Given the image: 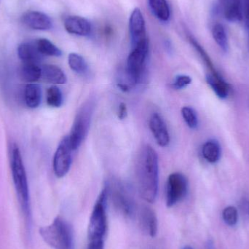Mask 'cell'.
Segmentation results:
<instances>
[{"mask_svg":"<svg viewBox=\"0 0 249 249\" xmlns=\"http://www.w3.org/2000/svg\"><path fill=\"white\" fill-rule=\"evenodd\" d=\"M127 107L124 103H121L118 108V118L120 120H124L127 117Z\"/></svg>","mask_w":249,"mask_h":249,"instance_id":"obj_31","label":"cell"},{"mask_svg":"<svg viewBox=\"0 0 249 249\" xmlns=\"http://www.w3.org/2000/svg\"><path fill=\"white\" fill-rule=\"evenodd\" d=\"M247 213H248L249 216V201L247 202Z\"/></svg>","mask_w":249,"mask_h":249,"instance_id":"obj_33","label":"cell"},{"mask_svg":"<svg viewBox=\"0 0 249 249\" xmlns=\"http://www.w3.org/2000/svg\"><path fill=\"white\" fill-rule=\"evenodd\" d=\"M39 235L53 249H74V233L70 224L61 216L39 229Z\"/></svg>","mask_w":249,"mask_h":249,"instance_id":"obj_3","label":"cell"},{"mask_svg":"<svg viewBox=\"0 0 249 249\" xmlns=\"http://www.w3.org/2000/svg\"><path fill=\"white\" fill-rule=\"evenodd\" d=\"M88 249H105V241H89Z\"/></svg>","mask_w":249,"mask_h":249,"instance_id":"obj_32","label":"cell"},{"mask_svg":"<svg viewBox=\"0 0 249 249\" xmlns=\"http://www.w3.org/2000/svg\"><path fill=\"white\" fill-rule=\"evenodd\" d=\"M206 81L215 92L218 97L225 99L229 94V86L220 77L219 74H209L206 76Z\"/></svg>","mask_w":249,"mask_h":249,"instance_id":"obj_19","label":"cell"},{"mask_svg":"<svg viewBox=\"0 0 249 249\" xmlns=\"http://www.w3.org/2000/svg\"><path fill=\"white\" fill-rule=\"evenodd\" d=\"M136 173L141 197L148 203H153L158 195L159 165L158 153L149 145L143 146L139 154Z\"/></svg>","mask_w":249,"mask_h":249,"instance_id":"obj_1","label":"cell"},{"mask_svg":"<svg viewBox=\"0 0 249 249\" xmlns=\"http://www.w3.org/2000/svg\"><path fill=\"white\" fill-rule=\"evenodd\" d=\"M47 104L52 107L58 108L62 105L63 96L59 88L53 86L48 89L46 96Z\"/></svg>","mask_w":249,"mask_h":249,"instance_id":"obj_26","label":"cell"},{"mask_svg":"<svg viewBox=\"0 0 249 249\" xmlns=\"http://www.w3.org/2000/svg\"><path fill=\"white\" fill-rule=\"evenodd\" d=\"M25 102L30 109H36L42 101L41 87L36 83H29L26 86L24 92Z\"/></svg>","mask_w":249,"mask_h":249,"instance_id":"obj_17","label":"cell"},{"mask_svg":"<svg viewBox=\"0 0 249 249\" xmlns=\"http://www.w3.org/2000/svg\"><path fill=\"white\" fill-rule=\"evenodd\" d=\"M64 27L68 33L77 36H87L91 33L90 22L80 16H72L66 18Z\"/></svg>","mask_w":249,"mask_h":249,"instance_id":"obj_13","label":"cell"},{"mask_svg":"<svg viewBox=\"0 0 249 249\" xmlns=\"http://www.w3.org/2000/svg\"><path fill=\"white\" fill-rule=\"evenodd\" d=\"M21 22L26 27L33 30L47 31L53 27L51 18L39 11H29L24 13L22 16Z\"/></svg>","mask_w":249,"mask_h":249,"instance_id":"obj_11","label":"cell"},{"mask_svg":"<svg viewBox=\"0 0 249 249\" xmlns=\"http://www.w3.org/2000/svg\"><path fill=\"white\" fill-rule=\"evenodd\" d=\"M107 190L105 187L96 200L90 216L88 229L89 241H105L107 232Z\"/></svg>","mask_w":249,"mask_h":249,"instance_id":"obj_4","label":"cell"},{"mask_svg":"<svg viewBox=\"0 0 249 249\" xmlns=\"http://www.w3.org/2000/svg\"><path fill=\"white\" fill-rule=\"evenodd\" d=\"M228 1H234V2H241V0H228Z\"/></svg>","mask_w":249,"mask_h":249,"instance_id":"obj_35","label":"cell"},{"mask_svg":"<svg viewBox=\"0 0 249 249\" xmlns=\"http://www.w3.org/2000/svg\"><path fill=\"white\" fill-rule=\"evenodd\" d=\"M94 108V102L89 100L83 104L79 109L73 123L70 136H68L72 150L78 149L87 136Z\"/></svg>","mask_w":249,"mask_h":249,"instance_id":"obj_5","label":"cell"},{"mask_svg":"<svg viewBox=\"0 0 249 249\" xmlns=\"http://www.w3.org/2000/svg\"><path fill=\"white\" fill-rule=\"evenodd\" d=\"M224 14L225 18L231 22H239L244 18L242 3L225 0Z\"/></svg>","mask_w":249,"mask_h":249,"instance_id":"obj_21","label":"cell"},{"mask_svg":"<svg viewBox=\"0 0 249 249\" xmlns=\"http://www.w3.org/2000/svg\"><path fill=\"white\" fill-rule=\"evenodd\" d=\"M222 218L227 225L231 227L235 226L238 222V214L236 208L234 206H228L224 209L222 212Z\"/></svg>","mask_w":249,"mask_h":249,"instance_id":"obj_29","label":"cell"},{"mask_svg":"<svg viewBox=\"0 0 249 249\" xmlns=\"http://www.w3.org/2000/svg\"><path fill=\"white\" fill-rule=\"evenodd\" d=\"M191 82L192 78L190 76L178 75L176 77L175 80H174V87L176 89L180 90V89L187 87L191 83Z\"/></svg>","mask_w":249,"mask_h":249,"instance_id":"obj_30","label":"cell"},{"mask_svg":"<svg viewBox=\"0 0 249 249\" xmlns=\"http://www.w3.org/2000/svg\"><path fill=\"white\" fill-rule=\"evenodd\" d=\"M20 78L29 83H35L40 80L42 69L39 64H23L20 70Z\"/></svg>","mask_w":249,"mask_h":249,"instance_id":"obj_20","label":"cell"},{"mask_svg":"<svg viewBox=\"0 0 249 249\" xmlns=\"http://www.w3.org/2000/svg\"><path fill=\"white\" fill-rule=\"evenodd\" d=\"M190 42H191L192 45H193L195 48H196V51L198 52V53L200 54L201 58H203L204 62L206 63L207 67H209V70L212 71V74H219V73L216 71L215 70L214 67H213V63H212V60H211L210 57L208 55L207 53L205 51V50L202 48L201 45L194 39V38L192 37V36H190Z\"/></svg>","mask_w":249,"mask_h":249,"instance_id":"obj_28","label":"cell"},{"mask_svg":"<svg viewBox=\"0 0 249 249\" xmlns=\"http://www.w3.org/2000/svg\"><path fill=\"white\" fill-rule=\"evenodd\" d=\"M183 249H194L193 248V247H190V246H186V247H184Z\"/></svg>","mask_w":249,"mask_h":249,"instance_id":"obj_34","label":"cell"},{"mask_svg":"<svg viewBox=\"0 0 249 249\" xmlns=\"http://www.w3.org/2000/svg\"><path fill=\"white\" fill-rule=\"evenodd\" d=\"M188 191V181L184 174L173 173L168 177L165 200L168 208L173 207L186 197Z\"/></svg>","mask_w":249,"mask_h":249,"instance_id":"obj_8","label":"cell"},{"mask_svg":"<svg viewBox=\"0 0 249 249\" xmlns=\"http://www.w3.org/2000/svg\"><path fill=\"white\" fill-rule=\"evenodd\" d=\"M129 31L132 48L147 42L144 18L142 10L139 7L135 8L130 15L129 19Z\"/></svg>","mask_w":249,"mask_h":249,"instance_id":"obj_10","label":"cell"},{"mask_svg":"<svg viewBox=\"0 0 249 249\" xmlns=\"http://www.w3.org/2000/svg\"><path fill=\"white\" fill-rule=\"evenodd\" d=\"M149 53V41L132 48L127 61V83L134 87L140 81Z\"/></svg>","mask_w":249,"mask_h":249,"instance_id":"obj_7","label":"cell"},{"mask_svg":"<svg viewBox=\"0 0 249 249\" xmlns=\"http://www.w3.org/2000/svg\"><path fill=\"white\" fill-rule=\"evenodd\" d=\"M18 55L23 64H39L43 59L36 42H23L18 48Z\"/></svg>","mask_w":249,"mask_h":249,"instance_id":"obj_15","label":"cell"},{"mask_svg":"<svg viewBox=\"0 0 249 249\" xmlns=\"http://www.w3.org/2000/svg\"><path fill=\"white\" fill-rule=\"evenodd\" d=\"M105 187L115 209L124 217H131L134 213V201L127 187L118 181H110Z\"/></svg>","mask_w":249,"mask_h":249,"instance_id":"obj_6","label":"cell"},{"mask_svg":"<svg viewBox=\"0 0 249 249\" xmlns=\"http://www.w3.org/2000/svg\"><path fill=\"white\" fill-rule=\"evenodd\" d=\"M36 47L42 55L46 56L59 57L62 55L61 50L54 45L49 39L41 38L36 41Z\"/></svg>","mask_w":249,"mask_h":249,"instance_id":"obj_23","label":"cell"},{"mask_svg":"<svg viewBox=\"0 0 249 249\" xmlns=\"http://www.w3.org/2000/svg\"><path fill=\"white\" fill-rule=\"evenodd\" d=\"M41 79L47 83L54 85H63L67 82V76L63 70L55 65H44Z\"/></svg>","mask_w":249,"mask_h":249,"instance_id":"obj_16","label":"cell"},{"mask_svg":"<svg viewBox=\"0 0 249 249\" xmlns=\"http://www.w3.org/2000/svg\"><path fill=\"white\" fill-rule=\"evenodd\" d=\"M203 158L211 163H215L221 156V149L218 142L211 140L206 142L202 149Z\"/></svg>","mask_w":249,"mask_h":249,"instance_id":"obj_22","label":"cell"},{"mask_svg":"<svg viewBox=\"0 0 249 249\" xmlns=\"http://www.w3.org/2000/svg\"><path fill=\"white\" fill-rule=\"evenodd\" d=\"M10 165L13 184L17 195L19 205L23 214L27 228H30L32 222V209H31L30 194L27 175L23 164L20 149L17 144L12 146L10 155Z\"/></svg>","mask_w":249,"mask_h":249,"instance_id":"obj_2","label":"cell"},{"mask_svg":"<svg viewBox=\"0 0 249 249\" xmlns=\"http://www.w3.org/2000/svg\"><path fill=\"white\" fill-rule=\"evenodd\" d=\"M212 35L219 48L224 52H228L229 49V42H228V35L223 25L220 23L214 25L212 29Z\"/></svg>","mask_w":249,"mask_h":249,"instance_id":"obj_24","label":"cell"},{"mask_svg":"<svg viewBox=\"0 0 249 249\" xmlns=\"http://www.w3.org/2000/svg\"><path fill=\"white\" fill-rule=\"evenodd\" d=\"M181 115L189 127L192 129L197 127L198 124V119H197L196 111L193 108L190 107H184L181 109Z\"/></svg>","mask_w":249,"mask_h":249,"instance_id":"obj_27","label":"cell"},{"mask_svg":"<svg viewBox=\"0 0 249 249\" xmlns=\"http://www.w3.org/2000/svg\"><path fill=\"white\" fill-rule=\"evenodd\" d=\"M68 63L71 70L78 74H84L87 71L88 64L82 55L75 53H71L69 55Z\"/></svg>","mask_w":249,"mask_h":249,"instance_id":"obj_25","label":"cell"},{"mask_svg":"<svg viewBox=\"0 0 249 249\" xmlns=\"http://www.w3.org/2000/svg\"><path fill=\"white\" fill-rule=\"evenodd\" d=\"M149 128L159 146L165 147L169 144L170 136L168 127L159 114H152L149 119Z\"/></svg>","mask_w":249,"mask_h":249,"instance_id":"obj_12","label":"cell"},{"mask_svg":"<svg viewBox=\"0 0 249 249\" xmlns=\"http://www.w3.org/2000/svg\"><path fill=\"white\" fill-rule=\"evenodd\" d=\"M139 224L145 235L154 238L158 229V219L155 212L148 206H143L139 213Z\"/></svg>","mask_w":249,"mask_h":249,"instance_id":"obj_14","label":"cell"},{"mask_svg":"<svg viewBox=\"0 0 249 249\" xmlns=\"http://www.w3.org/2000/svg\"><path fill=\"white\" fill-rule=\"evenodd\" d=\"M152 14L162 22H167L171 17V10L166 0H148Z\"/></svg>","mask_w":249,"mask_h":249,"instance_id":"obj_18","label":"cell"},{"mask_svg":"<svg viewBox=\"0 0 249 249\" xmlns=\"http://www.w3.org/2000/svg\"><path fill=\"white\" fill-rule=\"evenodd\" d=\"M247 19H248L249 21V17H248V18H247Z\"/></svg>","mask_w":249,"mask_h":249,"instance_id":"obj_36","label":"cell"},{"mask_svg":"<svg viewBox=\"0 0 249 249\" xmlns=\"http://www.w3.org/2000/svg\"><path fill=\"white\" fill-rule=\"evenodd\" d=\"M72 151L68 136H66L60 142L54 155L53 171L58 178L65 177L70 171L72 162Z\"/></svg>","mask_w":249,"mask_h":249,"instance_id":"obj_9","label":"cell"}]
</instances>
